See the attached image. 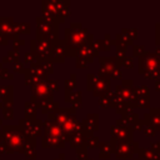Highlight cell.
I'll use <instances>...</instances> for the list:
<instances>
[{"label":"cell","mask_w":160,"mask_h":160,"mask_svg":"<svg viewBox=\"0 0 160 160\" xmlns=\"http://www.w3.org/2000/svg\"><path fill=\"white\" fill-rule=\"evenodd\" d=\"M8 130H5V141L11 150H19L21 148H25L26 151L29 150H35V144L26 141V136L19 130L15 129L14 126H8Z\"/></svg>","instance_id":"obj_1"},{"label":"cell","mask_w":160,"mask_h":160,"mask_svg":"<svg viewBox=\"0 0 160 160\" xmlns=\"http://www.w3.org/2000/svg\"><path fill=\"white\" fill-rule=\"evenodd\" d=\"M52 52H54V58L56 59V61H62V59L65 56V50L62 46H60V45L55 46L52 49Z\"/></svg>","instance_id":"obj_2"}]
</instances>
